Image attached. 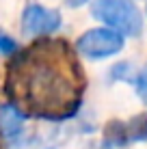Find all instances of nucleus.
<instances>
[{"label": "nucleus", "instance_id": "7", "mask_svg": "<svg viewBox=\"0 0 147 149\" xmlns=\"http://www.w3.org/2000/svg\"><path fill=\"white\" fill-rule=\"evenodd\" d=\"M20 50L17 41H15L9 33H4V30H0V54L4 56H15Z\"/></svg>", "mask_w": 147, "mask_h": 149}, {"label": "nucleus", "instance_id": "1", "mask_svg": "<svg viewBox=\"0 0 147 149\" xmlns=\"http://www.w3.org/2000/svg\"><path fill=\"white\" fill-rule=\"evenodd\" d=\"M82 86L80 63L63 41H41L17 52L7 78L13 104L50 123L78 115Z\"/></svg>", "mask_w": 147, "mask_h": 149}, {"label": "nucleus", "instance_id": "12", "mask_svg": "<svg viewBox=\"0 0 147 149\" xmlns=\"http://www.w3.org/2000/svg\"><path fill=\"white\" fill-rule=\"evenodd\" d=\"M0 149H7V143L2 141V136H0Z\"/></svg>", "mask_w": 147, "mask_h": 149}, {"label": "nucleus", "instance_id": "9", "mask_svg": "<svg viewBox=\"0 0 147 149\" xmlns=\"http://www.w3.org/2000/svg\"><path fill=\"white\" fill-rule=\"evenodd\" d=\"M132 84H134V89H136V95H139L141 100L147 104V65L134 76V82H132Z\"/></svg>", "mask_w": 147, "mask_h": 149}, {"label": "nucleus", "instance_id": "4", "mask_svg": "<svg viewBox=\"0 0 147 149\" xmlns=\"http://www.w3.org/2000/svg\"><path fill=\"white\" fill-rule=\"evenodd\" d=\"M104 141L113 147H128L134 143H147V112L134 115L128 121L113 119L104 127Z\"/></svg>", "mask_w": 147, "mask_h": 149}, {"label": "nucleus", "instance_id": "10", "mask_svg": "<svg viewBox=\"0 0 147 149\" xmlns=\"http://www.w3.org/2000/svg\"><path fill=\"white\" fill-rule=\"evenodd\" d=\"M82 149H115V147L108 145V143L102 138V141H87V143L82 145Z\"/></svg>", "mask_w": 147, "mask_h": 149}, {"label": "nucleus", "instance_id": "2", "mask_svg": "<svg viewBox=\"0 0 147 149\" xmlns=\"http://www.w3.org/2000/svg\"><path fill=\"white\" fill-rule=\"evenodd\" d=\"M91 15L123 37H139L143 33V13L134 0H93Z\"/></svg>", "mask_w": 147, "mask_h": 149}, {"label": "nucleus", "instance_id": "3", "mask_svg": "<svg viewBox=\"0 0 147 149\" xmlns=\"http://www.w3.org/2000/svg\"><path fill=\"white\" fill-rule=\"evenodd\" d=\"M76 52L87 56L91 61H102V58H110V56L119 54L123 50V35H119L113 28H89L76 41Z\"/></svg>", "mask_w": 147, "mask_h": 149}, {"label": "nucleus", "instance_id": "11", "mask_svg": "<svg viewBox=\"0 0 147 149\" xmlns=\"http://www.w3.org/2000/svg\"><path fill=\"white\" fill-rule=\"evenodd\" d=\"M87 2H91V0H67L69 7H82V4H87Z\"/></svg>", "mask_w": 147, "mask_h": 149}, {"label": "nucleus", "instance_id": "8", "mask_svg": "<svg viewBox=\"0 0 147 149\" xmlns=\"http://www.w3.org/2000/svg\"><path fill=\"white\" fill-rule=\"evenodd\" d=\"M134 76L136 74H132V65L130 63H117L113 67V71H110V78L113 80H123V82H134Z\"/></svg>", "mask_w": 147, "mask_h": 149}, {"label": "nucleus", "instance_id": "6", "mask_svg": "<svg viewBox=\"0 0 147 149\" xmlns=\"http://www.w3.org/2000/svg\"><path fill=\"white\" fill-rule=\"evenodd\" d=\"M0 136L7 147L26 145V115L13 102H0Z\"/></svg>", "mask_w": 147, "mask_h": 149}, {"label": "nucleus", "instance_id": "5", "mask_svg": "<svg viewBox=\"0 0 147 149\" xmlns=\"http://www.w3.org/2000/svg\"><path fill=\"white\" fill-rule=\"evenodd\" d=\"M61 24H63L61 13L43 4H28L22 13V30L30 37H48L56 33Z\"/></svg>", "mask_w": 147, "mask_h": 149}]
</instances>
